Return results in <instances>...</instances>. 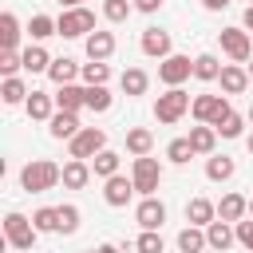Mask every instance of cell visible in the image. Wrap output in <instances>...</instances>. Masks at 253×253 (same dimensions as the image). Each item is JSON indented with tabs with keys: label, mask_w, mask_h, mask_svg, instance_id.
<instances>
[{
	"label": "cell",
	"mask_w": 253,
	"mask_h": 253,
	"mask_svg": "<svg viewBox=\"0 0 253 253\" xmlns=\"http://www.w3.org/2000/svg\"><path fill=\"white\" fill-rule=\"evenodd\" d=\"M190 75H194V59L190 55H166V59H158V79L166 87H182Z\"/></svg>",
	"instance_id": "obj_8"
},
{
	"label": "cell",
	"mask_w": 253,
	"mask_h": 253,
	"mask_svg": "<svg viewBox=\"0 0 253 253\" xmlns=\"http://www.w3.org/2000/svg\"><path fill=\"white\" fill-rule=\"evenodd\" d=\"M28 95H32V91L24 87V79H20V75H8V79L0 83V99H4L8 107H16V103H28Z\"/></svg>",
	"instance_id": "obj_27"
},
{
	"label": "cell",
	"mask_w": 253,
	"mask_h": 253,
	"mask_svg": "<svg viewBox=\"0 0 253 253\" xmlns=\"http://www.w3.org/2000/svg\"><path fill=\"white\" fill-rule=\"evenodd\" d=\"M47 130H51V138H75L83 126H79V115L75 111H55L47 119Z\"/></svg>",
	"instance_id": "obj_16"
},
{
	"label": "cell",
	"mask_w": 253,
	"mask_h": 253,
	"mask_svg": "<svg viewBox=\"0 0 253 253\" xmlns=\"http://www.w3.org/2000/svg\"><path fill=\"white\" fill-rule=\"evenodd\" d=\"M206 241H210V249H213V253H225V249L237 241L233 221H221V217H217V221H210V225H206Z\"/></svg>",
	"instance_id": "obj_12"
},
{
	"label": "cell",
	"mask_w": 253,
	"mask_h": 253,
	"mask_svg": "<svg viewBox=\"0 0 253 253\" xmlns=\"http://www.w3.org/2000/svg\"><path fill=\"white\" fill-rule=\"evenodd\" d=\"M249 123H253V107H249Z\"/></svg>",
	"instance_id": "obj_52"
},
{
	"label": "cell",
	"mask_w": 253,
	"mask_h": 253,
	"mask_svg": "<svg viewBox=\"0 0 253 253\" xmlns=\"http://www.w3.org/2000/svg\"><path fill=\"white\" fill-rule=\"evenodd\" d=\"M134 194H138V190H134V178H123V174H115V178H103V202H107V206L123 210V206H126Z\"/></svg>",
	"instance_id": "obj_10"
},
{
	"label": "cell",
	"mask_w": 253,
	"mask_h": 253,
	"mask_svg": "<svg viewBox=\"0 0 253 253\" xmlns=\"http://www.w3.org/2000/svg\"><path fill=\"white\" fill-rule=\"evenodd\" d=\"M134 221H138L142 229H162V221H166V206H162V202L150 194V198H142V202H138Z\"/></svg>",
	"instance_id": "obj_11"
},
{
	"label": "cell",
	"mask_w": 253,
	"mask_h": 253,
	"mask_svg": "<svg viewBox=\"0 0 253 253\" xmlns=\"http://www.w3.org/2000/svg\"><path fill=\"white\" fill-rule=\"evenodd\" d=\"M249 4H253V0H249Z\"/></svg>",
	"instance_id": "obj_54"
},
{
	"label": "cell",
	"mask_w": 253,
	"mask_h": 253,
	"mask_svg": "<svg viewBox=\"0 0 253 253\" xmlns=\"http://www.w3.org/2000/svg\"><path fill=\"white\" fill-rule=\"evenodd\" d=\"M111 51H115V36L95 28V32L87 36V59H111Z\"/></svg>",
	"instance_id": "obj_24"
},
{
	"label": "cell",
	"mask_w": 253,
	"mask_h": 253,
	"mask_svg": "<svg viewBox=\"0 0 253 253\" xmlns=\"http://www.w3.org/2000/svg\"><path fill=\"white\" fill-rule=\"evenodd\" d=\"M63 8H83V0H59Z\"/></svg>",
	"instance_id": "obj_48"
},
{
	"label": "cell",
	"mask_w": 253,
	"mask_h": 253,
	"mask_svg": "<svg viewBox=\"0 0 253 253\" xmlns=\"http://www.w3.org/2000/svg\"><path fill=\"white\" fill-rule=\"evenodd\" d=\"M91 182V166H87V158H71L67 166H63V186L67 190H83Z\"/></svg>",
	"instance_id": "obj_23"
},
{
	"label": "cell",
	"mask_w": 253,
	"mask_h": 253,
	"mask_svg": "<svg viewBox=\"0 0 253 253\" xmlns=\"http://www.w3.org/2000/svg\"><path fill=\"white\" fill-rule=\"evenodd\" d=\"M245 213H249V198H241V194H225V198L217 202V217H221V221H233V225H237Z\"/></svg>",
	"instance_id": "obj_22"
},
{
	"label": "cell",
	"mask_w": 253,
	"mask_h": 253,
	"mask_svg": "<svg viewBox=\"0 0 253 253\" xmlns=\"http://www.w3.org/2000/svg\"><path fill=\"white\" fill-rule=\"evenodd\" d=\"M190 107H194V99H190L182 87H170L166 95H158V103H154V119L170 126V123H178V119H182Z\"/></svg>",
	"instance_id": "obj_4"
},
{
	"label": "cell",
	"mask_w": 253,
	"mask_h": 253,
	"mask_svg": "<svg viewBox=\"0 0 253 253\" xmlns=\"http://www.w3.org/2000/svg\"><path fill=\"white\" fill-rule=\"evenodd\" d=\"M20 67H24V51H0V71H4V79L16 75Z\"/></svg>",
	"instance_id": "obj_42"
},
{
	"label": "cell",
	"mask_w": 253,
	"mask_h": 253,
	"mask_svg": "<svg viewBox=\"0 0 253 253\" xmlns=\"http://www.w3.org/2000/svg\"><path fill=\"white\" fill-rule=\"evenodd\" d=\"M12 253H24V249H12Z\"/></svg>",
	"instance_id": "obj_53"
},
{
	"label": "cell",
	"mask_w": 253,
	"mask_h": 253,
	"mask_svg": "<svg viewBox=\"0 0 253 253\" xmlns=\"http://www.w3.org/2000/svg\"><path fill=\"white\" fill-rule=\"evenodd\" d=\"M233 229H237V245H245V249L253 253V221H245V217H241Z\"/></svg>",
	"instance_id": "obj_43"
},
{
	"label": "cell",
	"mask_w": 253,
	"mask_h": 253,
	"mask_svg": "<svg viewBox=\"0 0 253 253\" xmlns=\"http://www.w3.org/2000/svg\"><path fill=\"white\" fill-rule=\"evenodd\" d=\"M186 221L206 229L210 221H217V206H213V202H206V198H190V202H186Z\"/></svg>",
	"instance_id": "obj_18"
},
{
	"label": "cell",
	"mask_w": 253,
	"mask_h": 253,
	"mask_svg": "<svg viewBox=\"0 0 253 253\" xmlns=\"http://www.w3.org/2000/svg\"><path fill=\"white\" fill-rule=\"evenodd\" d=\"M63 182V166H55V162H47V158H32L24 170H20V190L24 194H43V190H51V186H59Z\"/></svg>",
	"instance_id": "obj_1"
},
{
	"label": "cell",
	"mask_w": 253,
	"mask_h": 253,
	"mask_svg": "<svg viewBox=\"0 0 253 253\" xmlns=\"http://www.w3.org/2000/svg\"><path fill=\"white\" fill-rule=\"evenodd\" d=\"M166 158H170L174 166H186V162L194 158V146H190V138H174V142L166 146Z\"/></svg>",
	"instance_id": "obj_37"
},
{
	"label": "cell",
	"mask_w": 253,
	"mask_h": 253,
	"mask_svg": "<svg viewBox=\"0 0 253 253\" xmlns=\"http://www.w3.org/2000/svg\"><path fill=\"white\" fill-rule=\"evenodd\" d=\"M190 146H194V154H213V142H217V126H210V123H198V126H190Z\"/></svg>",
	"instance_id": "obj_20"
},
{
	"label": "cell",
	"mask_w": 253,
	"mask_h": 253,
	"mask_svg": "<svg viewBox=\"0 0 253 253\" xmlns=\"http://www.w3.org/2000/svg\"><path fill=\"white\" fill-rule=\"evenodd\" d=\"M32 221H36L40 233H59V206H43V210H36Z\"/></svg>",
	"instance_id": "obj_34"
},
{
	"label": "cell",
	"mask_w": 253,
	"mask_h": 253,
	"mask_svg": "<svg viewBox=\"0 0 253 253\" xmlns=\"http://www.w3.org/2000/svg\"><path fill=\"white\" fill-rule=\"evenodd\" d=\"M36 237H40V229H36L32 217H24V213H16V210L4 217V241H8L12 249H24V253H28V249L36 245Z\"/></svg>",
	"instance_id": "obj_2"
},
{
	"label": "cell",
	"mask_w": 253,
	"mask_h": 253,
	"mask_svg": "<svg viewBox=\"0 0 253 253\" xmlns=\"http://www.w3.org/2000/svg\"><path fill=\"white\" fill-rule=\"evenodd\" d=\"M79 71H83V67H79L71 55H59V59H51V67H47V79H51L55 87H63V83H75Z\"/></svg>",
	"instance_id": "obj_19"
},
{
	"label": "cell",
	"mask_w": 253,
	"mask_h": 253,
	"mask_svg": "<svg viewBox=\"0 0 253 253\" xmlns=\"http://www.w3.org/2000/svg\"><path fill=\"white\" fill-rule=\"evenodd\" d=\"M194 75L198 79H217L221 75V63H217V55H210V51H202V55H194Z\"/></svg>",
	"instance_id": "obj_32"
},
{
	"label": "cell",
	"mask_w": 253,
	"mask_h": 253,
	"mask_svg": "<svg viewBox=\"0 0 253 253\" xmlns=\"http://www.w3.org/2000/svg\"><path fill=\"white\" fill-rule=\"evenodd\" d=\"M79 229V206H59V233H75Z\"/></svg>",
	"instance_id": "obj_41"
},
{
	"label": "cell",
	"mask_w": 253,
	"mask_h": 253,
	"mask_svg": "<svg viewBox=\"0 0 253 253\" xmlns=\"http://www.w3.org/2000/svg\"><path fill=\"white\" fill-rule=\"evenodd\" d=\"M130 4H134L138 12H158V8H162V0H130Z\"/></svg>",
	"instance_id": "obj_44"
},
{
	"label": "cell",
	"mask_w": 253,
	"mask_h": 253,
	"mask_svg": "<svg viewBox=\"0 0 253 253\" xmlns=\"http://www.w3.org/2000/svg\"><path fill=\"white\" fill-rule=\"evenodd\" d=\"M150 146H154V134H150L146 126H130V130H126V150H130L134 158L150 154Z\"/></svg>",
	"instance_id": "obj_28"
},
{
	"label": "cell",
	"mask_w": 253,
	"mask_h": 253,
	"mask_svg": "<svg viewBox=\"0 0 253 253\" xmlns=\"http://www.w3.org/2000/svg\"><path fill=\"white\" fill-rule=\"evenodd\" d=\"M51 67V55L40 47V43H32V47H24V71H32V75H40V71H47Z\"/></svg>",
	"instance_id": "obj_30"
},
{
	"label": "cell",
	"mask_w": 253,
	"mask_h": 253,
	"mask_svg": "<svg viewBox=\"0 0 253 253\" xmlns=\"http://www.w3.org/2000/svg\"><path fill=\"white\" fill-rule=\"evenodd\" d=\"M83 83L87 87H95V83H107L111 79V67H107V59H91V63H83Z\"/></svg>",
	"instance_id": "obj_36"
},
{
	"label": "cell",
	"mask_w": 253,
	"mask_h": 253,
	"mask_svg": "<svg viewBox=\"0 0 253 253\" xmlns=\"http://www.w3.org/2000/svg\"><path fill=\"white\" fill-rule=\"evenodd\" d=\"M95 253H119V245H111V241H107V245H99Z\"/></svg>",
	"instance_id": "obj_47"
},
{
	"label": "cell",
	"mask_w": 253,
	"mask_h": 253,
	"mask_svg": "<svg viewBox=\"0 0 253 253\" xmlns=\"http://www.w3.org/2000/svg\"><path fill=\"white\" fill-rule=\"evenodd\" d=\"M233 174H237V162L229 154H210L206 158V178L210 182H229Z\"/></svg>",
	"instance_id": "obj_21"
},
{
	"label": "cell",
	"mask_w": 253,
	"mask_h": 253,
	"mask_svg": "<svg viewBox=\"0 0 253 253\" xmlns=\"http://www.w3.org/2000/svg\"><path fill=\"white\" fill-rule=\"evenodd\" d=\"M142 51H146L150 59H166V55H174V51H170V32H162V28H146V32H142Z\"/></svg>",
	"instance_id": "obj_14"
},
{
	"label": "cell",
	"mask_w": 253,
	"mask_h": 253,
	"mask_svg": "<svg viewBox=\"0 0 253 253\" xmlns=\"http://www.w3.org/2000/svg\"><path fill=\"white\" fill-rule=\"evenodd\" d=\"M71 158H95L99 150H107V130L103 126H83L75 138H67Z\"/></svg>",
	"instance_id": "obj_6"
},
{
	"label": "cell",
	"mask_w": 253,
	"mask_h": 253,
	"mask_svg": "<svg viewBox=\"0 0 253 253\" xmlns=\"http://www.w3.org/2000/svg\"><path fill=\"white\" fill-rule=\"evenodd\" d=\"M130 178H134V190H138L142 198H150V194L158 190V182H162V162L150 158V154H142V158L130 162Z\"/></svg>",
	"instance_id": "obj_5"
},
{
	"label": "cell",
	"mask_w": 253,
	"mask_h": 253,
	"mask_svg": "<svg viewBox=\"0 0 253 253\" xmlns=\"http://www.w3.org/2000/svg\"><path fill=\"white\" fill-rule=\"evenodd\" d=\"M28 36L40 43V40H47V36H59V24H55L51 16H32V24H28Z\"/></svg>",
	"instance_id": "obj_35"
},
{
	"label": "cell",
	"mask_w": 253,
	"mask_h": 253,
	"mask_svg": "<svg viewBox=\"0 0 253 253\" xmlns=\"http://www.w3.org/2000/svg\"><path fill=\"white\" fill-rule=\"evenodd\" d=\"M16 43H20V20L12 12H0V47L16 51Z\"/></svg>",
	"instance_id": "obj_26"
},
{
	"label": "cell",
	"mask_w": 253,
	"mask_h": 253,
	"mask_svg": "<svg viewBox=\"0 0 253 253\" xmlns=\"http://www.w3.org/2000/svg\"><path fill=\"white\" fill-rule=\"evenodd\" d=\"M217 79H221V91H225V95H241V91L249 87V71H245L241 63H221V75H217Z\"/></svg>",
	"instance_id": "obj_15"
},
{
	"label": "cell",
	"mask_w": 253,
	"mask_h": 253,
	"mask_svg": "<svg viewBox=\"0 0 253 253\" xmlns=\"http://www.w3.org/2000/svg\"><path fill=\"white\" fill-rule=\"evenodd\" d=\"M178 249H182V253H202V249H210L206 229H202V225H186V229L178 233Z\"/></svg>",
	"instance_id": "obj_25"
},
{
	"label": "cell",
	"mask_w": 253,
	"mask_h": 253,
	"mask_svg": "<svg viewBox=\"0 0 253 253\" xmlns=\"http://www.w3.org/2000/svg\"><path fill=\"white\" fill-rule=\"evenodd\" d=\"M130 8H134L130 0H103V16H107L111 24H123V20L130 16Z\"/></svg>",
	"instance_id": "obj_39"
},
{
	"label": "cell",
	"mask_w": 253,
	"mask_h": 253,
	"mask_svg": "<svg viewBox=\"0 0 253 253\" xmlns=\"http://www.w3.org/2000/svg\"><path fill=\"white\" fill-rule=\"evenodd\" d=\"M119 83H123V91H126V95H142V91L150 87V75H146L142 67H126V71L119 75Z\"/></svg>",
	"instance_id": "obj_29"
},
{
	"label": "cell",
	"mask_w": 253,
	"mask_h": 253,
	"mask_svg": "<svg viewBox=\"0 0 253 253\" xmlns=\"http://www.w3.org/2000/svg\"><path fill=\"white\" fill-rule=\"evenodd\" d=\"M111 103H115V95L107 91V83H95V87H87V111L103 115V111H111Z\"/></svg>",
	"instance_id": "obj_31"
},
{
	"label": "cell",
	"mask_w": 253,
	"mask_h": 253,
	"mask_svg": "<svg viewBox=\"0 0 253 253\" xmlns=\"http://www.w3.org/2000/svg\"><path fill=\"white\" fill-rule=\"evenodd\" d=\"M241 130H245V119H241V115H233V111L217 123V134H221V138H241Z\"/></svg>",
	"instance_id": "obj_40"
},
{
	"label": "cell",
	"mask_w": 253,
	"mask_h": 253,
	"mask_svg": "<svg viewBox=\"0 0 253 253\" xmlns=\"http://www.w3.org/2000/svg\"><path fill=\"white\" fill-rule=\"evenodd\" d=\"M190 111H194V119H198V123L217 126V123H221V119H225L233 107H229L221 95H194V107H190Z\"/></svg>",
	"instance_id": "obj_9"
},
{
	"label": "cell",
	"mask_w": 253,
	"mask_h": 253,
	"mask_svg": "<svg viewBox=\"0 0 253 253\" xmlns=\"http://www.w3.org/2000/svg\"><path fill=\"white\" fill-rule=\"evenodd\" d=\"M91 170H95L99 178H115V174H119V154H115V150H99V154L91 158Z\"/></svg>",
	"instance_id": "obj_33"
},
{
	"label": "cell",
	"mask_w": 253,
	"mask_h": 253,
	"mask_svg": "<svg viewBox=\"0 0 253 253\" xmlns=\"http://www.w3.org/2000/svg\"><path fill=\"white\" fill-rule=\"evenodd\" d=\"M249 79H253V63H249Z\"/></svg>",
	"instance_id": "obj_51"
},
{
	"label": "cell",
	"mask_w": 253,
	"mask_h": 253,
	"mask_svg": "<svg viewBox=\"0 0 253 253\" xmlns=\"http://www.w3.org/2000/svg\"><path fill=\"white\" fill-rule=\"evenodd\" d=\"M87 107V87H79V83H63L59 91H55V111H83Z\"/></svg>",
	"instance_id": "obj_13"
},
{
	"label": "cell",
	"mask_w": 253,
	"mask_h": 253,
	"mask_svg": "<svg viewBox=\"0 0 253 253\" xmlns=\"http://www.w3.org/2000/svg\"><path fill=\"white\" fill-rule=\"evenodd\" d=\"M245 146H249V154H253V134H249V138H245Z\"/></svg>",
	"instance_id": "obj_49"
},
{
	"label": "cell",
	"mask_w": 253,
	"mask_h": 253,
	"mask_svg": "<svg viewBox=\"0 0 253 253\" xmlns=\"http://www.w3.org/2000/svg\"><path fill=\"white\" fill-rule=\"evenodd\" d=\"M24 111H28V119H36V123H47V119L55 115V95L32 91V95H28V103H24Z\"/></svg>",
	"instance_id": "obj_17"
},
{
	"label": "cell",
	"mask_w": 253,
	"mask_h": 253,
	"mask_svg": "<svg viewBox=\"0 0 253 253\" xmlns=\"http://www.w3.org/2000/svg\"><path fill=\"white\" fill-rule=\"evenodd\" d=\"M241 24H245V32H253V4L245 8V16H241Z\"/></svg>",
	"instance_id": "obj_46"
},
{
	"label": "cell",
	"mask_w": 253,
	"mask_h": 253,
	"mask_svg": "<svg viewBox=\"0 0 253 253\" xmlns=\"http://www.w3.org/2000/svg\"><path fill=\"white\" fill-rule=\"evenodd\" d=\"M249 217H253V198H249Z\"/></svg>",
	"instance_id": "obj_50"
},
{
	"label": "cell",
	"mask_w": 253,
	"mask_h": 253,
	"mask_svg": "<svg viewBox=\"0 0 253 253\" xmlns=\"http://www.w3.org/2000/svg\"><path fill=\"white\" fill-rule=\"evenodd\" d=\"M134 249H138V253H162L166 245H162V233H158V229H142V233L134 237Z\"/></svg>",
	"instance_id": "obj_38"
},
{
	"label": "cell",
	"mask_w": 253,
	"mask_h": 253,
	"mask_svg": "<svg viewBox=\"0 0 253 253\" xmlns=\"http://www.w3.org/2000/svg\"><path fill=\"white\" fill-rule=\"evenodd\" d=\"M217 36H221V51H225L233 63H245V59L253 55V40H249L245 28H221Z\"/></svg>",
	"instance_id": "obj_7"
},
{
	"label": "cell",
	"mask_w": 253,
	"mask_h": 253,
	"mask_svg": "<svg viewBox=\"0 0 253 253\" xmlns=\"http://www.w3.org/2000/svg\"><path fill=\"white\" fill-rule=\"evenodd\" d=\"M229 0H202V8H210V12H221Z\"/></svg>",
	"instance_id": "obj_45"
},
{
	"label": "cell",
	"mask_w": 253,
	"mask_h": 253,
	"mask_svg": "<svg viewBox=\"0 0 253 253\" xmlns=\"http://www.w3.org/2000/svg\"><path fill=\"white\" fill-rule=\"evenodd\" d=\"M55 24H59V36L63 40H79V36H91L95 32V12L91 8H63Z\"/></svg>",
	"instance_id": "obj_3"
}]
</instances>
